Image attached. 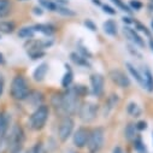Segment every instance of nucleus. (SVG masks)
<instances>
[{"label":"nucleus","mask_w":153,"mask_h":153,"mask_svg":"<svg viewBox=\"0 0 153 153\" xmlns=\"http://www.w3.org/2000/svg\"><path fill=\"white\" fill-rule=\"evenodd\" d=\"M48 113H50V110H48V107L46 105L37 106V108L33 112V114L30 116V120H29L30 128L34 129V130L42 129L45 127L46 122H47Z\"/></svg>","instance_id":"nucleus-1"},{"label":"nucleus","mask_w":153,"mask_h":153,"mask_svg":"<svg viewBox=\"0 0 153 153\" xmlns=\"http://www.w3.org/2000/svg\"><path fill=\"white\" fill-rule=\"evenodd\" d=\"M29 87L23 76H16L11 83V97L15 100H24L29 95Z\"/></svg>","instance_id":"nucleus-2"},{"label":"nucleus","mask_w":153,"mask_h":153,"mask_svg":"<svg viewBox=\"0 0 153 153\" xmlns=\"http://www.w3.org/2000/svg\"><path fill=\"white\" fill-rule=\"evenodd\" d=\"M62 104H63V111L68 114H74L77 112L79 108V94L76 91L70 88L64 95H62Z\"/></svg>","instance_id":"nucleus-3"},{"label":"nucleus","mask_w":153,"mask_h":153,"mask_svg":"<svg viewBox=\"0 0 153 153\" xmlns=\"http://www.w3.org/2000/svg\"><path fill=\"white\" fill-rule=\"evenodd\" d=\"M104 143V129L95 128L89 133V137L87 141V146L91 153H97Z\"/></svg>","instance_id":"nucleus-4"},{"label":"nucleus","mask_w":153,"mask_h":153,"mask_svg":"<svg viewBox=\"0 0 153 153\" xmlns=\"http://www.w3.org/2000/svg\"><path fill=\"white\" fill-rule=\"evenodd\" d=\"M80 113V118L83 122H92L95 117H97V113H98V106L93 102H85L82 104V106H80L79 110Z\"/></svg>","instance_id":"nucleus-5"},{"label":"nucleus","mask_w":153,"mask_h":153,"mask_svg":"<svg viewBox=\"0 0 153 153\" xmlns=\"http://www.w3.org/2000/svg\"><path fill=\"white\" fill-rule=\"evenodd\" d=\"M72 129H74L72 118L69 116L62 118L59 122V127H58V136H59L60 141H66L69 139V136L71 135Z\"/></svg>","instance_id":"nucleus-6"},{"label":"nucleus","mask_w":153,"mask_h":153,"mask_svg":"<svg viewBox=\"0 0 153 153\" xmlns=\"http://www.w3.org/2000/svg\"><path fill=\"white\" fill-rule=\"evenodd\" d=\"M7 139V145L10 149H15V148H21L22 147V142H23V131L19 127H13V129L11 130L10 135L6 136Z\"/></svg>","instance_id":"nucleus-7"},{"label":"nucleus","mask_w":153,"mask_h":153,"mask_svg":"<svg viewBox=\"0 0 153 153\" xmlns=\"http://www.w3.org/2000/svg\"><path fill=\"white\" fill-rule=\"evenodd\" d=\"M110 77L113 81V83H116L121 88H127L130 86V81L128 79V76L121 71V70H112L110 71Z\"/></svg>","instance_id":"nucleus-8"},{"label":"nucleus","mask_w":153,"mask_h":153,"mask_svg":"<svg viewBox=\"0 0 153 153\" xmlns=\"http://www.w3.org/2000/svg\"><path fill=\"white\" fill-rule=\"evenodd\" d=\"M104 77H102V75L100 74H93L91 76V86H92V92L94 95L99 97L102 91H104Z\"/></svg>","instance_id":"nucleus-9"},{"label":"nucleus","mask_w":153,"mask_h":153,"mask_svg":"<svg viewBox=\"0 0 153 153\" xmlns=\"http://www.w3.org/2000/svg\"><path fill=\"white\" fill-rule=\"evenodd\" d=\"M88 137H89V131L86 128H80L74 135V145L79 148H82L87 145Z\"/></svg>","instance_id":"nucleus-10"},{"label":"nucleus","mask_w":153,"mask_h":153,"mask_svg":"<svg viewBox=\"0 0 153 153\" xmlns=\"http://www.w3.org/2000/svg\"><path fill=\"white\" fill-rule=\"evenodd\" d=\"M47 71H48V64H47V63H41L39 66L35 69V71H34V74H33L34 80L37 81V82H41V81L45 79Z\"/></svg>","instance_id":"nucleus-11"},{"label":"nucleus","mask_w":153,"mask_h":153,"mask_svg":"<svg viewBox=\"0 0 153 153\" xmlns=\"http://www.w3.org/2000/svg\"><path fill=\"white\" fill-rule=\"evenodd\" d=\"M124 34L129 37V39H130L135 45H137V46H140V47H143V46H145L143 40L139 36V34H137L134 29H131V28H129V27H126V28H124Z\"/></svg>","instance_id":"nucleus-12"},{"label":"nucleus","mask_w":153,"mask_h":153,"mask_svg":"<svg viewBox=\"0 0 153 153\" xmlns=\"http://www.w3.org/2000/svg\"><path fill=\"white\" fill-rule=\"evenodd\" d=\"M9 124H10V117L5 113H1L0 114V140L6 136Z\"/></svg>","instance_id":"nucleus-13"},{"label":"nucleus","mask_w":153,"mask_h":153,"mask_svg":"<svg viewBox=\"0 0 153 153\" xmlns=\"http://www.w3.org/2000/svg\"><path fill=\"white\" fill-rule=\"evenodd\" d=\"M127 68H128L129 72H130V74L134 76V77H135V80H136V81H137V82H139V83L145 88V80H143V77H142V75H141V74H140V72H139V71H137V70H136V69H135L130 63H127Z\"/></svg>","instance_id":"nucleus-14"},{"label":"nucleus","mask_w":153,"mask_h":153,"mask_svg":"<svg viewBox=\"0 0 153 153\" xmlns=\"http://www.w3.org/2000/svg\"><path fill=\"white\" fill-rule=\"evenodd\" d=\"M143 80H145V87L149 91L153 92V75L149 69H145V76H143Z\"/></svg>","instance_id":"nucleus-15"},{"label":"nucleus","mask_w":153,"mask_h":153,"mask_svg":"<svg viewBox=\"0 0 153 153\" xmlns=\"http://www.w3.org/2000/svg\"><path fill=\"white\" fill-rule=\"evenodd\" d=\"M11 11V1L10 0H0V18L5 17Z\"/></svg>","instance_id":"nucleus-16"},{"label":"nucleus","mask_w":153,"mask_h":153,"mask_svg":"<svg viewBox=\"0 0 153 153\" xmlns=\"http://www.w3.org/2000/svg\"><path fill=\"white\" fill-rule=\"evenodd\" d=\"M104 30H105V33L106 34H108V35H116L117 34V25H116V23H114L113 21H106L105 23H104Z\"/></svg>","instance_id":"nucleus-17"},{"label":"nucleus","mask_w":153,"mask_h":153,"mask_svg":"<svg viewBox=\"0 0 153 153\" xmlns=\"http://www.w3.org/2000/svg\"><path fill=\"white\" fill-rule=\"evenodd\" d=\"M72 77H74V75H72V71H71V69L66 65V72L64 74V76H63V80H62V86L64 87V88H68L69 86H70V83L72 82Z\"/></svg>","instance_id":"nucleus-18"},{"label":"nucleus","mask_w":153,"mask_h":153,"mask_svg":"<svg viewBox=\"0 0 153 153\" xmlns=\"http://www.w3.org/2000/svg\"><path fill=\"white\" fill-rule=\"evenodd\" d=\"M34 30H37V31H41L46 35H51L54 33V28L52 25H48V24H37L34 27Z\"/></svg>","instance_id":"nucleus-19"},{"label":"nucleus","mask_w":153,"mask_h":153,"mask_svg":"<svg viewBox=\"0 0 153 153\" xmlns=\"http://www.w3.org/2000/svg\"><path fill=\"white\" fill-rule=\"evenodd\" d=\"M13 29H15V24L12 22H6V21L0 22V31L1 33L9 34V33H12Z\"/></svg>","instance_id":"nucleus-20"},{"label":"nucleus","mask_w":153,"mask_h":153,"mask_svg":"<svg viewBox=\"0 0 153 153\" xmlns=\"http://www.w3.org/2000/svg\"><path fill=\"white\" fill-rule=\"evenodd\" d=\"M71 59H72V62H75L76 64H79V65H83V66H89V64H88V62H87V58H85V57H81V56H79L77 53H71Z\"/></svg>","instance_id":"nucleus-21"},{"label":"nucleus","mask_w":153,"mask_h":153,"mask_svg":"<svg viewBox=\"0 0 153 153\" xmlns=\"http://www.w3.org/2000/svg\"><path fill=\"white\" fill-rule=\"evenodd\" d=\"M135 130H136V126L135 124H128L127 128H126V137L129 140V141H133L135 140Z\"/></svg>","instance_id":"nucleus-22"},{"label":"nucleus","mask_w":153,"mask_h":153,"mask_svg":"<svg viewBox=\"0 0 153 153\" xmlns=\"http://www.w3.org/2000/svg\"><path fill=\"white\" fill-rule=\"evenodd\" d=\"M28 98H29V100L34 104V105H39L41 101H42V94L41 93H39V92H31V93H29V95H28Z\"/></svg>","instance_id":"nucleus-23"},{"label":"nucleus","mask_w":153,"mask_h":153,"mask_svg":"<svg viewBox=\"0 0 153 153\" xmlns=\"http://www.w3.org/2000/svg\"><path fill=\"white\" fill-rule=\"evenodd\" d=\"M34 33H35L34 28H22L18 31V36L23 37V39H29V37H33Z\"/></svg>","instance_id":"nucleus-24"},{"label":"nucleus","mask_w":153,"mask_h":153,"mask_svg":"<svg viewBox=\"0 0 153 153\" xmlns=\"http://www.w3.org/2000/svg\"><path fill=\"white\" fill-rule=\"evenodd\" d=\"M128 113L131 114V116H134V117H139L140 113H141V108L135 102H130L128 105Z\"/></svg>","instance_id":"nucleus-25"},{"label":"nucleus","mask_w":153,"mask_h":153,"mask_svg":"<svg viewBox=\"0 0 153 153\" xmlns=\"http://www.w3.org/2000/svg\"><path fill=\"white\" fill-rule=\"evenodd\" d=\"M134 147H135V149H136L139 153H147V149H146V147H145V145H143V142H142V140H141L140 137L135 139Z\"/></svg>","instance_id":"nucleus-26"},{"label":"nucleus","mask_w":153,"mask_h":153,"mask_svg":"<svg viewBox=\"0 0 153 153\" xmlns=\"http://www.w3.org/2000/svg\"><path fill=\"white\" fill-rule=\"evenodd\" d=\"M40 1V4L44 6V7H46L47 10H50V11H56L57 10V4H54L53 1H51V0H39Z\"/></svg>","instance_id":"nucleus-27"},{"label":"nucleus","mask_w":153,"mask_h":153,"mask_svg":"<svg viewBox=\"0 0 153 153\" xmlns=\"http://www.w3.org/2000/svg\"><path fill=\"white\" fill-rule=\"evenodd\" d=\"M116 102H117V95H111V97L108 98L107 102L105 104V107L107 106V110H105V113H107L114 105H116Z\"/></svg>","instance_id":"nucleus-28"},{"label":"nucleus","mask_w":153,"mask_h":153,"mask_svg":"<svg viewBox=\"0 0 153 153\" xmlns=\"http://www.w3.org/2000/svg\"><path fill=\"white\" fill-rule=\"evenodd\" d=\"M57 12H59V13H62V15H64V16H75V12L74 11H71V10H69V9H66V7H63V6H57V10H56Z\"/></svg>","instance_id":"nucleus-29"},{"label":"nucleus","mask_w":153,"mask_h":153,"mask_svg":"<svg viewBox=\"0 0 153 153\" xmlns=\"http://www.w3.org/2000/svg\"><path fill=\"white\" fill-rule=\"evenodd\" d=\"M31 153H47V151H46L45 146H44L41 142H39V143H36V145L33 147Z\"/></svg>","instance_id":"nucleus-30"},{"label":"nucleus","mask_w":153,"mask_h":153,"mask_svg":"<svg viewBox=\"0 0 153 153\" xmlns=\"http://www.w3.org/2000/svg\"><path fill=\"white\" fill-rule=\"evenodd\" d=\"M112 3H114V4H116L120 9H122L123 11H127V12H130V9L122 1V0H112Z\"/></svg>","instance_id":"nucleus-31"},{"label":"nucleus","mask_w":153,"mask_h":153,"mask_svg":"<svg viewBox=\"0 0 153 153\" xmlns=\"http://www.w3.org/2000/svg\"><path fill=\"white\" fill-rule=\"evenodd\" d=\"M130 6L133 7V9H135V10H140L141 7H142V4L140 3V1H137V0H133V1H130Z\"/></svg>","instance_id":"nucleus-32"},{"label":"nucleus","mask_w":153,"mask_h":153,"mask_svg":"<svg viewBox=\"0 0 153 153\" xmlns=\"http://www.w3.org/2000/svg\"><path fill=\"white\" fill-rule=\"evenodd\" d=\"M102 9H104V11H105L106 13H108V15H116V11H114L111 6H108V5H104Z\"/></svg>","instance_id":"nucleus-33"},{"label":"nucleus","mask_w":153,"mask_h":153,"mask_svg":"<svg viewBox=\"0 0 153 153\" xmlns=\"http://www.w3.org/2000/svg\"><path fill=\"white\" fill-rule=\"evenodd\" d=\"M85 25H86V27H88L92 31H95V30H97V27L94 25V23H93L92 21H88V19H87V21L85 22Z\"/></svg>","instance_id":"nucleus-34"},{"label":"nucleus","mask_w":153,"mask_h":153,"mask_svg":"<svg viewBox=\"0 0 153 153\" xmlns=\"http://www.w3.org/2000/svg\"><path fill=\"white\" fill-rule=\"evenodd\" d=\"M136 126V129H139V130H143V129H146L147 128V123L146 122H139L137 124H135Z\"/></svg>","instance_id":"nucleus-35"},{"label":"nucleus","mask_w":153,"mask_h":153,"mask_svg":"<svg viewBox=\"0 0 153 153\" xmlns=\"http://www.w3.org/2000/svg\"><path fill=\"white\" fill-rule=\"evenodd\" d=\"M136 25H137V28H139V29H140L141 31H143V33H145L146 35H148V36H149V31L147 30V28H146V27H143V25H142L141 23H136Z\"/></svg>","instance_id":"nucleus-36"},{"label":"nucleus","mask_w":153,"mask_h":153,"mask_svg":"<svg viewBox=\"0 0 153 153\" xmlns=\"http://www.w3.org/2000/svg\"><path fill=\"white\" fill-rule=\"evenodd\" d=\"M3 89H4V80L1 77V75H0V95L3 93Z\"/></svg>","instance_id":"nucleus-37"},{"label":"nucleus","mask_w":153,"mask_h":153,"mask_svg":"<svg viewBox=\"0 0 153 153\" xmlns=\"http://www.w3.org/2000/svg\"><path fill=\"white\" fill-rule=\"evenodd\" d=\"M113 153H123V149L120 146H117V147L113 148Z\"/></svg>","instance_id":"nucleus-38"},{"label":"nucleus","mask_w":153,"mask_h":153,"mask_svg":"<svg viewBox=\"0 0 153 153\" xmlns=\"http://www.w3.org/2000/svg\"><path fill=\"white\" fill-rule=\"evenodd\" d=\"M34 12H35L36 15H42V11H41V9H37V7H35V9H34Z\"/></svg>","instance_id":"nucleus-39"},{"label":"nucleus","mask_w":153,"mask_h":153,"mask_svg":"<svg viewBox=\"0 0 153 153\" xmlns=\"http://www.w3.org/2000/svg\"><path fill=\"white\" fill-rule=\"evenodd\" d=\"M22 152V147L21 148H15V149H11V153H21Z\"/></svg>","instance_id":"nucleus-40"},{"label":"nucleus","mask_w":153,"mask_h":153,"mask_svg":"<svg viewBox=\"0 0 153 153\" xmlns=\"http://www.w3.org/2000/svg\"><path fill=\"white\" fill-rule=\"evenodd\" d=\"M5 63V59H4V56L0 53V64H4Z\"/></svg>","instance_id":"nucleus-41"},{"label":"nucleus","mask_w":153,"mask_h":153,"mask_svg":"<svg viewBox=\"0 0 153 153\" xmlns=\"http://www.w3.org/2000/svg\"><path fill=\"white\" fill-rule=\"evenodd\" d=\"M93 3L97 4V5H100V1H99V0H93Z\"/></svg>","instance_id":"nucleus-42"},{"label":"nucleus","mask_w":153,"mask_h":153,"mask_svg":"<svg viewBox=\"0 0 153 153\" xmlns=\"http://www.w3.org/2000/svg\"><path fill=\"white\" fill-rule=\"evenodd\" d=\"M149 46H151V48H152V51H153V40L149 41Z\"/></svg>","instance_id":"nucleus-43"},{"label":"nucleus","mask_w":153,"mask_h":153,"mask_svg":"<svg viewBox=\"0 0 153 153\" xmlns=\"http://www.w3.org/2000/svg\"><path fill=\"white\" fill-rule=\"evenodd\" d=\"M24 153H31V151H27V152H24Z\"/></svg>","instance_id":"nucleus-44"},{"label":"nucleus","mask_w":153,"mask_h":153,"mask_svg":"<svg viewBox=\"0 0 153 153\" xmlns=\"http://www.w3.org/2000/svg\"><path fill=\"white\" fill-rule=\"evenodd\" d=\"M152 28H153V22H152Z\"/></svg>","instance_id":"nucleus-45"},{"label":"nucleus","mask_w":153,"mask_h":153,"mask_svg":"<svg viewBox=\"0 0 153 153\" xmlns=\"http://www.w3.org/2000/svg\"><path fill=\"white\" fill-rule=\"evenodd\" d=\"M151 1H152V4H153V0H151Z\"/></svg>","instance_id":"nucleus-46"},{"label":"nucleus","mask_w":153,"mask_h":153,"mask_svg":"<svg viewBox=\"0 0 153 153\" xmlns=\"http://www.w3.org/2000/svg\"><path fill=\"white\" fill-rule=\"evenodd\" d=\"M71 153H75V152H71Z\"/></svg>","instance_id":"nucleus-47"}]
</instances>
